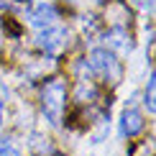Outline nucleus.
<instances>
[{"mask_svg": "<svg viewBox=\"0 0 156 156\" xmlns=\"http://www.w3.org/2000/svg\"><path fill=\"white\" fill-rule=\"evenodd\" d=\"M0 92H5V87H3V80H0Z\"/></svg>", "mask_w": 156, "mask_h": 156, "instance_id": "11", "label": "nucleus"}, {"mask_svg": "<svg viewBox=\"0 0 156 156\" xmlns=\"http://www.w3.org/2000/svg\"><path fill=\"white\" fill-rule=\"evenodd\" d=\"M144 105H146V110H148V113H151L154 115V74L151 77H148V87H146V97H144Z\"/></svg>", "mask_w": 156, "mask_h": 156, "instance_id": "8", "label": "nucleus"}, {"mask_svg": "<svg viewBox=\"0 0 156 156\" xmlns=\"http://www.w3.org/2000/svg\"><path fill=\"white\" fill-rule=\"evenodd\" d=\"M92 3H102V0H92Z\"/></svg>", "mask_w": 156, "mask_h": 156, "instance_id": "12", "label": "nucleus"}, {"mask_svg": "<svg viewBox=\"0 0 156 156\" xmlns=\"http://www.w3.org/2000/svg\"><path fill=\"white\" fill-rule=\"evenodd\" d=\"M28 146L34 148L36 154H41V156H46V154H51V146H49V144H41V136H31Z\"/></svg>", "mask_w": 156, "mask_h": 156, "instance_id": "7", "label": "nucleus"}, {"mask_svg": "<svg viewBox=\"0 0 156 156\" xmlns=\"http://www.w3.org/2000/svg\"><path fill=\"white\" fill-rule=\"evenodd\" d=\"M144 131V115L138 113V110H133V108H128L126 113L120 115V133L123 136H136V133H141Z\"/></svg>", "mask_w": 156, "mask_h": 156, "instance_id": "4", "label": "nucleus"}, {"mask_svg": "<svg viewBox=\"0 0 156 156\" xmlns=\"http://www.w3.org/2000/svg\"><path fill=\"white\" fill-rule=\"evenodd\" d=\"M0 156H23V154H21V148H16V146H13V144H10V146H8V148H5V151H3V154H0Z\"/></svg>", "mask_w": 156, "mask_h": 156, "instance_id": "9", "label": "nucleus"}, {"mask_svg": "<svg viewBox=\"0 0 156 156\" xmlns=\"http://www.w3.org/2000/svg\"><path fill=\"white\" fill-rule=\"evenodd\" d=\"M64 38H67V31L51 23L46 28H41V34H38V46L46 51V54H54V51H59L64 46Z\"/></svg>", "mask_w": 156, "mask_h": 156, "instance_id": "3", "label": "nucleus"}, {"mask_svg": "<svg viewBox=\"0 0 156 156\" xmlns=\"http://www.w3.org/2000/svg\"><path fill=\"white\" fill-rule=\"evenodd\" d=\"M56 21V10H54V5H38V8L31 13V26H34V28H46V26H51Z\"/></svg>", "mask_w": 156, "mask_h": 156, "instance_id": "5", "label": "nucleus"}, {"mask_svg": "<svg viewBox=\"0 0 156 156\" xmlns=\"http://www.w3.org/2000/svg\"><path fill=\"white\" fill-rule=\"evenodd\" d=\"M108 46L120 51V54H131V41H128V34L120 28V26H115L113 31L108 34Z\"/></svg>", "mask_w": 156, "mask_h": 156, "instance_id": "6", "label": "nucleus"}, {"mask_svg": "<svg viewBox=\"0 0 156 156\" xmlns=\"http://www.w3.org/2000/svg\"><path fill=\"white\" fill-rule=\"evenodd\" d=\"M5 92H0V126L5 123V97H3Z\"/></svg>", "mask_w": 156, "mask_h": 156, "instance_id": "10", "label": "nucleus"}, {"mask_svg": "<svg viewBox=\"0 0 156 156\" xmlns=\"http://www.w3.org/2000/svg\"><path fill=\"white\" fill-rule=\"evenodd\" d=\"M64 105H67V84L62 80H51L41 92V110H44V118L49 120V126L54 128L62 126Z\"/></svg>", "mask_w": 156, "mask_h": 156, "instance_id": "1", "label": "nucleus"}, {"mask_svg": "<svg viewBox=\"0 0 156 156\" xmlns=\"http://www.w3.org/2000/svg\"><path fill=\"white\" fill-rule=\"evenodd\" d=\"M90 67H92V72H97L100 77H105L110 82L120 80V64L110 49H95L90 54Z\"/></svg>", "mask_w": 156, "mask_h": 156, "instance_id": "2", "label": "nucleus"}]
</instances>
